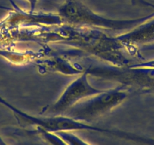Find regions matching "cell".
Masks as SVG:
<instances>
[{
	"instance_id": "3",
	"label": "cell",
	"mask_w": 154,
	"mask_h": 145,
	"mask_svg": "<svg viewBox=\"0 0 154 145\" xmlns=\"http://www.w3.org/2000/svg\"><path fill=\"white\" fill-rule=\"evenodd\" d=\"M129 89L119 87L104 89L102 92L85 98L68 110L72 116L80 118L94 117L112 110L129 96Z\"/></svg>"
},
{
	"instance_id": "4",
	"label": "cell",
	"mask_w": 154,
	"mask_h": 145,
	"mask_svg": "<svg viewBox=\"0 0 154 145\" xmlns=\"http://www.w3.org/2000/svg\"><path fill=\"white\" fill-rule=\"evenodd\" d=\"M88 73L83 70L79 76L65 88L58 98L48 107V111L60 113L67 111L77 103L102 92L104 89L95 88L88 81Z\"/></svg>"
},
{
	"instance_id": "6",
	"label": "cell",
	"mask_w": 154,
	"mask_h": 145,
	"mask_svg": "<svg viewBox=\"0 0 154 145\" xmlns=\"http://www.w3.org/2000/svg\"><path fill=\"white\" fill-rule=\"evenodd\" d=\"M135 65H137V66H146V67L154 68V60H148V61H146V62H142V63H137V64Z\"/></svg>"
},
{
	"instance_id": "1",
	"label": "cell",
	"mask_w": 154,
	"mask_h": 145,
	"mask_svg": "<svg viewBox=\"0 0 154 145\" xmlns=\"http://www.w3.org/2000/svg\"><path fill=\"white\" fill-rule=\"evenodd\" d=\"M58 15L69 24L93 26L114 31H129L148 20V17L117 20L105 17L94 12L80 0H64L58 8Z\"/></svg>"
},
{
	"instance_id": "2",
	"label": "cell",
	"mask_w": 154,
	"mask_h": 145,
	"mask_svg": "<svg viewBox=\"0 0 154 145\" xmlns=\"http://www.w3.org/2000/svg\"><path fill=\"white\" fill-rule=\"evenodd\" d=\"M89 76L120 84L128 89L154 91V68L134 64L128 67L91 65L85 68Z\"/></svg>"
},
{
	"instance_id": "5",
	"label": "cell",
	"mask_w": 154,
	"mask_h": 145,
	"mask_svg": "<svg viewBox=\"0 0 154 145\" xmlns=\"http://www.w3.org/2000/svg\"><path fill=\"white\" fill-rule=\"evenodd\" d=\"M116 41L124 45L146 43L154 40V19L147 20L125 33L116 37Z\"/></svg>"
},
{
	"instance_id": "8",
	"label": "cell",
	"mask_w": 154,
	"mask_h": 145,
	"mask_svg": "<svg viewBox=\"0 0 154 145\" xmlns=\"http://www.w3.org/2000/svg\"><path fill=\"white\" fill-rule=\"evenodd\" d=\"M135 1H137V2H142V3H143V2H144V1H143V0H135Z\"/></svg>"
},
{
	"instance_id": "7",
	"label": "cell",
	"mask_w": 154,
	"mask_h": 145,
	"mask_svg": "<svg viewBox=\"0 0 154 145\" xmlns=\"http://www.w3.org/2000/svg\"><path fill=\"white\" fill-rule=\"evenodd\" d=\"M26 1H27L28 3L29 4V6H30V11L31 12H34V10L36 7L38 0H26Z\"/></svg>"
}]
</instances>
